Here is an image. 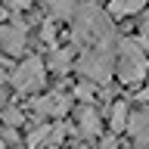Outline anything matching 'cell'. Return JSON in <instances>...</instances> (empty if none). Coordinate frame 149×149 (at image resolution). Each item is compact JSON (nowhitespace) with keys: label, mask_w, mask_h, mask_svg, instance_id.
<instances>
[{"label":"cell","mask_w":149,"mask_h":149,"mask_svg":"<svg viewBox=\"0 0 149 149\" xmlns=\"http://www.w3.org/2000/svg\"><path fill=\"white\" fill-rule=\"evenodd\" d=\"M72 9H74V0H50V13L59 19H68Z\"/></svg>","instance_id":"6"},{"label":"cell","mask_w":149,"mask_h":149,"mask_svg":"<svg viewBox=\"0 0 149 149\" xmlns=\"http://www.w3.org/2000/svg\"><path fill=\"white\" fill-rule=\"evenodd\" d=\"M140 100H143V102H146V100H149V90H143V93H140Z\"/></svg>","instance_id":"12"},{"label":"cell","mask_w":149,"mask_h":149,"mask_svg":"<svg viewBox=\"0 0 149 149\" xmlns=\"http://www.w3.org/2000/svg\"><path fill=\"white\" fill-rule=\"evenodd\" d=\"M0 40H3V50L6 53H19L22 50V40H25V31L22 28H3L0 31Z\"/></svg>","instance_id":"4"},{"label":"cell","mask_w":149,"mask_h":149,"mask_svg":"<svg viewBox=\"0 0 149 149\" xmlns=\"http://www.w3.org/2000/svg\"><path fill=\"white\" fill-rule=\"evenodd\" d=\"M81 127H84V134H87V137H93V134H96V130H100V121H96V115H93V109H84L81 112Z\"/></svg>","instance_id":"7"},{"label":"cell","mask_w":149,"mask_h":149,"mask_svg":"<svg viewBox=\"0 0 149 149\" xmlns=\"http://www.w3.org/2000/svg\"><path fill=\"white\" fill-rule=\"evenodd\" d=\"M112 127H115V130H124V127H127V109H124V106H115V115H112Z\"/></svg>","instance_id":"8"},{"label":"cell","mask_w":149,"mask_h":149,"mask_svg":"<svg viewBox=\"0 0 149 149\" xmlns=\"http://www.w3.org/2000/svg\"><path fill=\"white\" fill-rule=\"evenodd\" d=\"M0 149H6V146H3V143H0Z\"/></svg>","instance_id":"13"},{"label":"cell","mask_w":149,"mask_h":149,"mask_svg":"<svg viewBox=\"0 0 149 149\" xmlns=\"http://www.w3.org/2000/svg\"><path fill=\"white\" fill-rule=\"evenodd\" d=\"M44 137H50V124H40V127H37L34 134H31V137H28V146L34 149V146H37V143H40Z\"/></svg>","instance_id":"9"},{"label":"cell","mask_w":149,"mask_h":149,"mask_svg":"<svg viewBox=\"0 0 149 149\" xmlns=\"http://www.w3.org/2000/svg\"><path fill=\"white\" fill-rule=\"evenodd\" d=\"M140 6H146V0H112V16H127V13H137Z\"/></svg>","instance_id":"5"},{"label":"cell","mask_w":149,"mask_h":149,"mask_svg":"<svg viewBox=\"0 0 149 149\" xmlns=\"http://www.w3.org/2000/svg\"><path fill=\"white\" fill-rule=\"evenodd\" d=\"M6 3H9V6H13V9H25L28 3H31V0H6Z\"/></svg>","instance_id":"11"},{"label":"cell","mask_w":149,"mask_h":149,"mask_svg":"<svg viewBox=\"0 0 149 149\" xmlns=\"http://www.w3.org/2000/svg\"><path fill=\"white\" fill-rule=\"evenodd\" d=\"M146 74V53L134 44H121V81H140Z\"/></svg>","instance_id":"1"},{"label":"cell","mask_w":149,"mask_h":149,"mask_svg":"<svg viewBox=\"0 0 149 149\" xmlns=\"http://www.w3.org/2000/svg\"><path fill=\"white\" fill-rule=\"evenodd\" d=\"M13 84L19 90H34L44 84V62L40 59H28L25 65H19V72L13 74Z\"/></svg>","instance_id":"2"},{"label":"cell","mask_w":149,"mask_h":149,"mask_svg":"<svg viewBox=\"0 0 149 149\" xmlns=\"http://www.w3.org/2000/svg\"><path fill=\"white\" fill-rule=\"evenodd\" d=\"M34 106H37V112H40V115H62V112L68 109V96H62V93H53V96L37 100Z\"/></svg>","instance_id":"3"},{"label":"cell","mask_w":149,"mask_h":149,"mask_svg":"<svg viewBox=\"0 0 149 149\" xmlns=\"http://www.w3.org/2000/svg\"><path fill=\"white\" fill-rule=\"evenodd\" d=\"M6 121H9V124H19V121H22V115H19L16 109H9V112H6Z\"/></svg>","instance_id":"10"}]
</instances>
